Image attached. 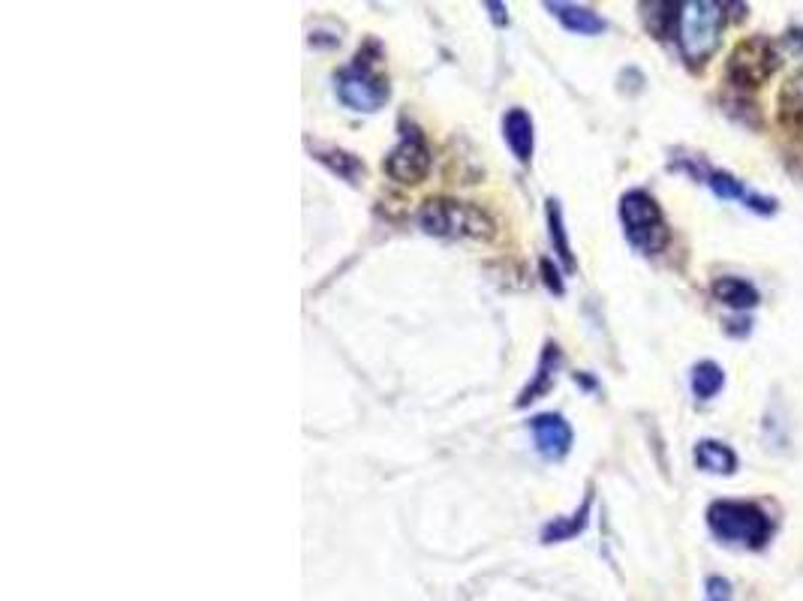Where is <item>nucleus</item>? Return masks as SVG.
Returning a JSON list of instances; mask_svg holds the SVG:
<instances>
[{
  "label": "nucleus",
  "instance_id": "obj_6",
  "mask_svg": "<svg viewBox=\"0 0 803 601\" xmlns=\"http://www.w3.org/2000/svg\"><path fill=\"white\" fill-rule=\"evenodd\" d=\"M779 67V55L776 46L767 37H749L743 43L734 46L728 64H725V79L734 88H761Z\"/></svg>",
  "mask_w": 803,
  "mask_h": 601
},
{
  "label": "nucleus",
  "instance_id": "obj_13",
  "mask_svg": "<svg viewBox=\"0 0 803 601\" xmlns=\"http://www.w3.org/2000/svg\"><path fill=\"white\" fill-rule=\"evenodd\" d=\"M695 463L701 472H710V475H734L737 472V454L719 439H701L695 445Z\"/></svg>",
  "mask_w": 803,
  "mask_h": 601
},
{
  "label": "nucleus",
  "instance_id": "obj_15",
  "mask_svg": "<svg viewBox=\"0 0 803 601\" xmlns=\"http://www.w3.org/2000/svg\"><path fill=\"white\" fill-rule=\"evenodd\" d=\"M548 232H551V244H554V253L560 256L563 268L575 271L578 262H575V253H572V244H569V235H566V223H563V208H560L557 199H548Z\"/></svg>",
  "mask_w": 803,
  "mask_h": 601
},
{
  "label": "nucleus",
  "instance_id": "obj_17",
  "mask_svg": "<svg viewBox=\"0 0 803 601\" xmlns=\"http://www.w3.org/2000/svg\"><path fill=\"white\" fill-rule=\"evenodd\" d=\"M587 517H590V496L581 502V508H578L572 517L551 520V523L542 529V541H545V544H554V541H569V538H575L578 532H584Z\"/></svg>",
  "mask_w": 803,
  "mask_h": 601
},
{
  "label": "nucleus",
  "instance_id": "obj_5",
  "mask_svg": "<svg viewBox=\"0 0 803 601\" xmlns=\"http://www.w3.org/2000/svg\"><path fill=\"white\" fill-rule=\"evenodd\" d=\"M419 223L428 235H464V238H491L494 223L473 205L464 202H428L419 214Z\"/></svg>",
  "mask_w": 803,
  "mask_h": 601
},
{
  "label": "nucleus",
  "instance_id": "obj_23",
  "mask_svg": "<svg viewBox=\"0 0 803 601\" xmlns=\"http://www.w3.org/2000/svg\"><path fill=\"white\" fill-rule=\"evenodd\" d=\"M485 10H491V19H494L497 25H506V22H509V10H506V4H485Z\"/></svg>",
  "mask_w": 803,
  "mask_h": 601
},
{
  "label": "nucleus",
  "instance_id": "obj_19",
  "mask_svg": "<svg viewBox=\"0 0 803 601\" xmlns=\"http://www.w3.org/2000/svg\"><path fill=\"white\" fill-rule=\"evenodd\" d=\"M707 187L719 196V199H746V190H743V184L734 178V175H728V172H719V169H713V172H707Z\"/></svg>",
  "mask_w": 803,
  "mask_h": 601
},
{
  "label": "nucleus",
  "instance_id": "obj_3",
  "mask_svg": "<svg viewBox=\"0 0 803 601\" xmlns=\"http://www.w3.org/2000/svg\"><path fill=\"white\" fill-rule=\"evenodd\" d=\"M620 220L626 229V238L635 250L653 256L665 250L668 244V226L656 205V199L644 190H632L620 199Z\"/></svg>",
  "mask_w": 803,
  "mask_h": 601
},
{
  "label": "nucleus",
  "instance_id": "obj_16",
  "mask_svg": "<svg viewBox=\"0 0 803 601\" xmlns=\"http://www.w3.org/2000/svg\"><path fill=\"white\" fill-rule=\"evenodd\" d=\"M313 157H316L319 163H325L331 172H337V175H340L343 181H349V184H358V181L364 178V163H361L358 157L340 151V148H313Z\"/></svg>",
  "mask_w": 803,
  "mask_h": 601
},
{
  "label": "nucleus",
  "instance_id": "obj_12",
  "mask_svg": "<svg viewBox=\"0 0 803 601\" xmlns=\"http://www.w3.org/2000/svg\"><path fill=\"white\" fill-rule=\"evenodd\" d=\"M503 136H506V145L512 148V154L518 157V163L533 160V118L524 109H509V115L503 121Z\"/></svg>",
  "mask_w": 803,
  "mask_h": 601
},
{
  "label": "nucleus",
  "instance_id": "obj_20",
  "mask_svg": "<svg viewBox=\"0 0 803 601\" xmlns=\"http://www.w3.org/2000/svg\"><path fill=\"white\" fill-rule=\"evenodd\" d=\"M704 601H731V583L719 574L707 577L704 583Z\"/></svg>",
  "mask_w": 803,
  "mask_h": 601
},
{
  "label": "nucleus",
  "instance_id": "obj_2",
  "mask_svg": "<svg viewBox=\"0 0 803 601\" xmlns=\"http://www.w3.org/2000/svg\"><path fill=\"white\" fill-rule=\"evenodd\" d=\"M707 526L713 529L716 538L728 541V544H743V547H764L770 541L773 523L770 517L752 505V502H740V499H719L707 508Z\"/></svg>",
  "mask_w": 803,
  "mask_h": 601
},
{
  "label": "nucleus",
  "instance_id": "obj_8",
  "mask_svg": "<svg viewBox=\"0 0 803 601\" xmlns=\"http://www.w3.org/2000/svg\"><path fill=\"white\" fill-rule=\"evenodd\" d=\"M530 430H533V439H536V448L542 457L560 460L572 451V427L563 415H557V412L536 415L530 421Z\"/></svg>",
  "mask_w": 803,
  "mask_h": 601
},
{
  "label": "nucleus",
  "instance_id": "obj_9",
  "mask_svg": "<svg viewBox=\"0 0 803 601\" xmlns=\"http://www.w3.org/2000/svg\"><path fill=\"white\" fill-rule=\"evenodd\" d=\"M560 367H563V352H560V346H557V343H545V352H542V358H539L536 376H533L530 385L521 391L518 406H527V403L545 397V394L554 388V382H557V370H560Z\"/></svg>",
  "mask_w": 803,
  "mask_h": 601
},
{
  "label": "nucleus",
  "instance_id": "obj_18",
  "mask_svg": "<svg viewBox=\"0 0 803 601\" xmlns=\"http://www.w3.org/2000/svg\"><path fill=\"white\" fill-rule=\"evenodd\" d=\"M725 385V373L716 361H698L692 367V394L698 400H710L722 391Z\"/></svg>",
  "mask_w": 803,
  "mask_h": 601
},
{
  "label": "nucleus",
  "instance_id": "obj_10",
  "mask_svg": "<svg viewBox=\"0 0 803 601\" xmlns=\"http://www.w3.org/2000/svg\"><path fill=\"white\" fill-rule=\"evenodd\" d=\"M548 10L563 22L566 31L578 34V37H596V34H605V19L599 13H593L590 7H581V4H548Z\"/></svg>",
  "mask_w": 803,
  "mask_h": 601
},
{
  "label": "nucleus",
  "instance_id": "obj_22",
  "mask_svg": "<svg viewBox=\"0 0 803 601\" xmlns=\"http://www.w3.org/2000/svg\"><path fill=\"white\" fill-rule=\"evenodd\" d=\"M746 205L752 211H758V214H773L776 211V199H767V196H758V193L746 196Z\"/></svg>",
  "mask_w": 803,
  "mask_h": 601
},
{
  "label": "nucleus",
  "instance_id": "obj_21",
  "mask_svg": "<svg viewBox=\"0 0 803 601\" xmlns=\"http://www.w3.org/2000/svg\"><path fill=\"white\" fill-rule=\"evenodd\" d=\"M539 268H542L545 286H548V289H551L554 295H563V292H566V286H563V280H560V271H557V268H554V265H551L548 259H542V265H539Z\"/></svg>",
  "mask_w": 803,
  "mask_h": 601
},
{
  "label": "nucleus",
  "instance_id": "obj_1",
  "mask_svg": "<svg viewBox=\"0 0 803 601\" xmlns=\"http://www.w3.org/2000/svg\"><path fill=\"white\" fill-rule=\"evenodd\" d=\"M725 4H713V0H689L680 4V19H677V43L683 58L698 67L707 64V58L719 49V37L725 28Z\"/></svg>",
  "mask_w": 803,
  "mask_h": 601
},
{
  "label": "nucleus",
  "instance_id": "obj_11",
  "mask_svg": "<svg viewBox=\"0 0 803 601\" xmlns=\"http://www.w3.org/2000/svg\"><path fill=\"white\" fill-rule=\"evenodd\" d=\"M779 124L803 139V73L791 76L779 91Z\"/></svg>",
  "mask_w": 803,
  "mask_h": 601
},
{
  "label": "nucleus",
  "instance_id": "obj_4",
  "mask_svg": "<svg viewBox=\"0 0 803 601\" xmlns=\"http://www.w3.org/2000/svg\"><path fill=\"white\" fill-rule=\"evenodd\" d=\"M334 88L340 103L352 112L370 115L379 112L388 100V82L376 70V61H370L364 52H358V58L334 76Z\"/></svg>",
  "mask_w": 803,
  "mask_h": 601
},
{
  "label": "nucleus",
  "instance_id": "obj_7",
  "mask_svg": "<svg viewBox=\"0 0 803 601\" xmlns=\"http://www.w3.org/2000/svg\"><path fill=\"white\" fill-rule=\"evenodd\" d=\"M431 148L425 142V136L416 127H407L400 142L388 151V157L382 160V169L388 172L391 181L404 184V187H416L428 178L431 172Z\"/></svg>",
  "mask_w": 803,
  "mask_h": 601
},
{
  "label": "nucleus",
  "instance_id": "obj_14",
  "mask_svg": "<svg viewBox=\"0 0 803 601\" xmlns=\"http://www.w3.org/2000/svg\"><path fill=\"white\" fill-rule=\"evenodd\" d=\"M710 292L719 304L734 307V310H752L758 304V289L743 277H719L713 280Z\"/></svg>",
  "mask_w": 803,
  "mask_h": 601
},
{
  "label": "nucleus",
  "instance_id": "obj_24",
  "mask_svg": "<svg viewBox=\"0 0 803 601\" xmlns=\"http://www.w3.org/2000/svg\"><path fill=\"white\" fill-rule=\"evenodd\" d=\"M725 331H731V334L743 337V334H749V322H746V319H734V322H728V325H725Z\"/></svg>",
  "mask_w": 803,
  "mask_h": 601
}]
</instances>
